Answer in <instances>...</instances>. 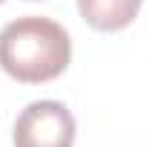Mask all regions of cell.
Returning a JSON list of instances; mask_svg holds the SVG:
<instances>
[{
  "instance_id": "obj_1",
  "label": "cell",
  "mask_w": 147,
  "mask_h": 147,
  "mask_svg": "<svg viewBox=\"0 0 147 147\" xmlns=\"http://www.w3.org/2000/svg\"><path fill=\"white\" fill-rule=\"evenodd\" d=\"M72 61L69 32L49 18L26 15L0 29V69L18 84H46Z\"/></svg>"
},
{
  "instance_id": "obj_2",
  "label": "cell",
  "mask_w": 147,
  "mask_h": 147,
  "mask_svg": "<svg viewBox=\"0 0 147 147\" xmlns=\"http://www.w3.org/2000/svg\"><path fill=\"white\" fill-rule=\"evenodd\" d=\"M75 118L61 101H32L15 121V147H72Z\"/></svg>"
},
{
  "instance_id": "obj_3",
  "label": "cell",
  "mask_w": 147,
  "mask_h": 147,
  "mask_svg": "<svg viewBox=\"0 0 147 147\" xmlns=\"http://www.w3.org/2000/svg\"><path fill=\"white\" fill-rule=\"evenodd\" d=\"M141 3L144 0H78V12L95 32H121L138 18Z\"/></svg>"
},
{
  "instance_id": "obj_4",
  "label": "cell",
  "mask_w": 147,
  "mask_h": 147,
  "mask_svg": "<svg viewBox=\"0 0 147 147\" xmlns=\"http://www.w3.org/2000/svg\"><path fill=\"white\" fill-rule=\"evenodd\" d=\"M0 3H6V0H0Z\"/></svg>"
}]
</instances>
